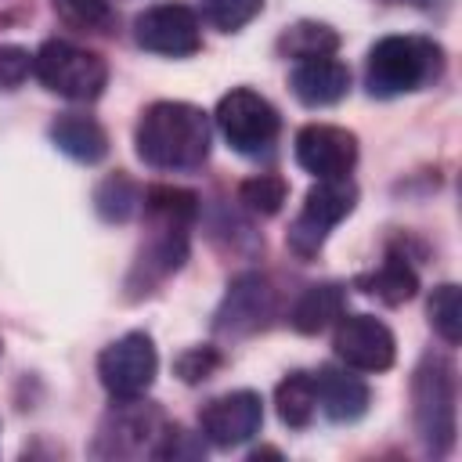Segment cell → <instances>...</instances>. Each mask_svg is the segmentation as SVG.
<instances>
[{"label":"cell","mask_w":462,"mask_h":462,"mask_svg":"<svg viewBox=\"0 0 462 462\" xmlns=\"http://www.w3.org/2000/svg\"><path fill=\"white\" fill-rule=\"evenodd\" d=\"M411 419L430 455H448L458 433V375L451 357L426 354L411 375Z\"/></svg>","instance_id":"cell-2"},{"label":"cell","mask_w":462,"mask_h":462,"mask_svg":"<svg viewBox=\"0 0 462 462\" xmlns=\"http://www.w3.org/2000/svg\"><path fill=\"white\" fill-rule=\"evenodd\" d=\"M314 393H318V408L332 419V422H357L368 411V386L350 375L346 368L336 365H321L314 372Z\"/></svg>","instance_id":"cell-15"},{"label":"cell","mask_w":462,"mask_h":462,"mask_svg":"<svg viewBox=\"0 0 462 462\" xmlns=\"http://www.w3.org/2000/svg\"><path fill=\"white\" fill-rule=\"evenodd\" d=\"M155 372H159V354L144 332H126V336L112 339L97 357L101 386L116 401L144 397L148 386L155 383Z\"/></svg>","instance_id":"cell-8"},{"label":"cell","mask_w":462,"mask_h":462,"mask_svg":"<svg viewBox=\"0 0 462 462\" xmlns=\"http://www.w3.org/2000/svg\"><path fill=\"white\" fill-rule=\"evenodd\" d=\"M274 314V289L263 274L245 271L227 285V296L217 310V328L220 332H256L267 325V318Z\"/></svg>","instance_id":"cell-13"},{"label":"cell","mask_w":462,"mask_h":462,"mask_svg":"<svg viewBox=\"0 0 462 462\" xmlns=\"http://www.w3.org/2000/svg\"><path fill=\"white\" fill-rule=\"evenodd\" d=\"M296 162L318 180L346 177L357 162V137L332 123H310L296 134Z\"/></svg>","instance_id":"cell-12"},{"label":"cell","mask_w":462,"mask_h":462,"mask_svg":"<svg viewBox=\"0 0 462 462\" xmlns=\"http://www.w3.org/2000/svg\"><path fill=\"white\" fill-rule=\"evenodd\" d=\"M188 256V227L177 224H152V238L141 249L137 267L144 271V285L173 274Z\"/></svg>","instance_id":"cell-19"},{"label":"cell","mask_w":462,"mask_h":462,"mask_svg":"<svg viewBox=\"0 0 462 462\" xmlns=\"http://www.w3.org/2000/svg\"><path fill=\"white\" fill-rule=\"evenodd\" d=\"M134 40L137 47L162 54V58H188L202 47L199 18L184 4H155L134 18Z\"/></svg>","instance_id":"cell-9"},{"label":"cell","mask_w":462,"mask_h":462,"mask_svg":"<svg viewBox=\"0 0 462 462\" xmlns=\"http://www.w3.org/2000/svg\"><path fill=\"white\" fill-rule=\"evenodd\" d=\"M54 11L79 29H108L112 25V7L108 0H54Z\"/></svg>","instance_id":"cell-27"},{"label":"cell","mask_w":462,"mask_h":462,"mask_svg":"<svg viewBox=\"0 0 462 462\" xmlns=\"http://www.w3.org/2000/svg\"><path fill=\"white\" fill-rule=\"evenodd\" d=\"M274 408H278V419L289 430H307L318 415L314 375L310 372H289L274 390Z\"/></svg>","instance_id":"cell-20"},{"label":"cell","mask_w":462,"mask_h":462,"mask_svg":"<svg viewBox=\"0 0 462 462\" xmlns=\"http://www.w3.org/2000/svg\"><path fill=\"white\" fill-rule=\"evenodd\" d=\"M141 206H144V213H148L152 224L188 227L199 217V195L188 191V188H173V184H152V188H144Z\"/></svg>","instance_id":"cell-21"},{"label":"cell","mask_w":462,"mask_h":462,"mask_svg":"<svg viewBox=\"0 0 462 462\" xmlns=\"http://www.w3.org/2000/svg\"><path fill=\"white\" fill-rule=\"evenodd\" d=\"M32 72V54L18 43H0V90H14Z\"/></svg>","instance_id":"cell-28"},{"label":"cell","mask_w":462,"mask_h":462,"mask_svg":"<svg viewBox=\"0 0 462 462\" xmlns=\"http://www.w3.org/2000/svg\"><path fill=\"white\" fill-rule=\"evenodd\" d=\"M346 314V289L336 282H318L300 292V300L289 310V325L303 336H318L328 325H336Z\"/></svg>","instance_id":"cell-16"},{"label":"cell","mask_w":462,"mask_h":462,"mask_svg":"<svg viewBox=\"0 0 462 462\" xmlns=\"http://www.w3.org/2000/svg\"><path fill=\"white\" fill-rule=\"evenodd\" d=\"M357 285H361V292H368L372 300H379V303H386V307H397V303H408V300L419 292V274H415V267L408 263V256L390 253L372 274H361Z\"/></svg>","instance_id":"cell-18"},{"label":"cell","mask_w":462,"mask_h":462,"mask_svg":"<svg viewBox=\"0 0 462 462\" xmlns=\"http://www.w3.org/2000/svg\"><path fill=\"white\" fill-rule=\"evenodd\" d=\"M144 191L137 188V180H130L126 173H112L94 188V209L101 213V220L108 224H123L137 213Z\"/></svg>","instance_id":"cell-23"},{"label":"cell","mask_w":462,"mask_h":462,"mask_svg":"<svg viewBox=\"0 0 462 462\" xmlns=\"http://www.w3.org/2000/svg\"><path fill=\"white\" fill-rule=\"evenodd\" d=\"M263 422V401L253 390H231L213 397L199 411V430L213 448H238L260 433Z\"/></svg>","instance_id":"cell-11"},{"label":"cell","mask_w":462,"mask_h":462,"mask_svg":"<svg viewBox=\"0 0 462 462\" xmlns=\"http://www.w3.org/2000/svg\"><path fill=\"white\" fill-rule=\"evenodd\" d=\"M430 325L440 332L444 343H458L462 339V300H458V285H437L430 296Z\"/></svg>","instance_id":"cell-25"},{"label":"cell","mask_w":462,"mask_h":462,"mask_svg":"<svg viewBox=\"0 0 462 462\" xmlns=\"http://www.w3.org/2000/svg\"><path fill=\"white\" fill-rule=\"evenodd\" d=\"M282 54L296 58V61H307V58H325V54H336L339 47V32L325 22H296L282 32L278 40Z\"/></svg>","instance_id":"cell-22"},{"label":"cell","mask_w":462,"mask_h":462,"mask_svg":"<svg viewBox=\"0 0 462 462\" xmlns=\"http://www.w3.org/2000/svg\"><path fill=\"white\" fill-rule=\"evenodd\" d=\"M51 141L58 152H65L76 162H101L108 155V134L97 119L79 116V112H65L51 123Z\"/></svg>","instance_id":"cell-17"},{"label":"cell","mask_w":462,"mask_h":462,"mask_svg":"<svg viewBox=\"0 0 462 462\" xmlns=\"http://www.w3.org/2000/svg\"><path fill=\"white\" fill-rule=\"evenodd\" d=\"M137 155L152 170H199L209 159L213 126L199 105L188 101H155L141 112L134 134Z\"/></svg>","instance_id":"cell-1"},{"label":"cell","mask_w":462,"mask_h":462,"mask_svg":"<svg viewBox=\"0 0 462 462\" xmlns=\"http://www.w3.org/2000/svg\"><path fill=\"white\" fill-rule=\"evenodd\" d=\"M354 206H357V188H354L350 177H325V180H318V184L307 191L303 209L296 213L289 235H285L289 249H292L296 256H303V260L314 256V253L325 245L328 231H332L343 217L354 213Z\"/></svg>","instance_id":"cell-7"},{"label":"cell","mask_w":462,"mask_h":462,"mask_svg":"<svg viewBox=\"0 0 462 462\" xmlns=\"http://www.w3.org/2000/svg\"><path fill=\"white\" fill-rule=\"evenodd\" d=\"M220 368V354L213 346H191L177 357V375L184 383H202Z\"/></svg>","instance_id":"cell-29"},{"label":"cell","mask_w":462,"mask_h":462,"mask_svg":"<svg viewBox=\"0 0 462 462\" xmlns=\"http://www.w3.org/2000/svg\"><path fill=\"white\" fill-rule=\"evenodd\" d=\"M202 11H206V22L213 29L238 32L242 25H249L263 11V0H202Z\"/></svg>","instance_id":"cell-26"},{"label":"cell","mask_w":462,"mask_h":462,"mask_svg":"<svg viewBox=\"0 0 462 462\" xmlns=\"http://www.w3.org/2000/svg\"><path fill=\"white\" fill-rule=\"evenodd\" d=\"M289 199V184L278 173H256L238 184V202L256 217H274Z\"/></svg>","instance_id":"cell-24"},{"label":"cell","mask_w":462,"mask_h":462,"mask_svg":"<svg viewBox=\"0 0 462 462\" xmlns=\"http://www.w3.org/2000/svg\"><path fill=\"white\" fill-rule=\"evenodd\" d=\"M213 119H217V130L224 134V141L245 159L271 155V148L278 141V130H282L278 108L267 97H260L256 90H249V87L227 90L220 97Z\"/></svg>","instance_id":"cell-5"},{"label":"cell","mask_w":462,"mask_h":462,"mask_svg":"<svg viewBox=\"0 0 462 462\" xmlns=\"http://www.w3.org/2000/svg\"><path fill=\"white\" fill-rule=\"evenodd\" d=\"M166 419L155 404L141 401V397H126L119 401L97 426V440H94V455L97 458H141V455H155L162 437H166Z\"/></svg>","instance_id":"cell-6"},{"label":"cell","mask_w":462,"mask_h":462,"mask_svg":"<svg viewBox=\"0 0 462 462\" xmlns=\"http://www.w3.org/2000/svg\"><path fill=\"white\" fill-rule=\"evenodd\" d=\"M32 72L51 94L69 101H94L108 83L105 58L69 40H47L32 54Z\"/></svg>","instance_id":"cell-4"},{"label":"cell","mask_w":462,"mask_h":462,"mask_svg":"<svg viewBox=\"0 0 462 462\" xmlns=\"http://www.w3.org/2000/svg\"><path fill=\"white\" fill-rule=\"evenodd\" d=\"M444 69V51L426 36H383L365 61L372 97H401L433 83Z\"/></svg>","instance_id":"cell-3"},{"label":"cell","mask_w":462,"mask_h":462,"mask_svg":"<svg viewBox=\"0 0 462 462\" xmlns=\"http://www.w3.org/2000/svg\"><path fill=\"white\" fill-rule=\"evenodd\" d=\"M332 346H336L339 361L354 372H386L397 357L393 332L372 314H343L336 321Z\"/></svg>","instance_id":"cell-10"},{"label":"cell","mask_w":462,"mask_h":462,"mask_svg":"<svg viewBox=\"0 0 462 462\" xmlns=\"http://www.w3.org/2000/svg\"><path fill=\"white\" fill-rule=\"evenodd\" d=\"M292 94L307 105V108H325V105H336L346 97L350 90V69L346 61L325 54V58H307V61H296L292 76Z\"/></svg>","instance_id":"cell-14"}]
</instances>
